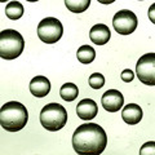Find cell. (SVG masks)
<instances>
[{
	"mask_svg": "<svg viewBox=\"0 0 155 155\" xmlns=\"http://www.w3.org/2000/svg\"><path fill=\"white\" fill-rule=\"evenodd\" d=\"M107 145L105 129L96 123L79 125L72 134V146L78 154H101Z\"/></svg>",
	"mask_w": 155,
	"mask_h": 155,
	"instance_id": "obj_1",
	"label": "cell"
},
{
	"mask_svg": "<svg viewBox=\"0 0 155 155\" xmlns=\"http://www.w3.org/2000/svg\"><path fill=\"white\" fill-rule=\"evenodd\" d=\"M28 120V113L25 105L11 101L2 106L0 110V124L8 132H18L25 128Z\"/></svg>",
	"mask_w": 155,
	"mask_h": 155,
	"instance_id": "obj_2",
	"label": "cell"
},
{
	"mask_svg": "<svg viewBox=\"0 0 155 155\" xmlns=\"http://www.w3.org/2000/svg\"><path fill=\"white\" fill-rule=\"evenodd\" d=\"M25 48V40L16 30L7 28L0 32V57L3 60H14L21 56Z\"/></svg>",
	"mask_w": 155,
	"mask_h": 155,
	"instance_id": "obj_3",
	"label": "cell"
},
{
	"mask_svg": "<svg viewBox=\"0 0 155 155\" xmlns=\"http://www.w3.org/2000/svg\"><path fill=\"white\" fill-rule=\"evenodd\" d=\"M40 123L47 130H60L67 123V111L64 106L57 102L48 104L41 109Z\"/></svg>",
	"mask_w": 155,
	"mask_h": 155,
	"instance_id": "obj_4",
	"label": "cell"
},
{
	"mask_svg": "<svg viewBox=\"0 0 155 155\" xmlns=\"http://www.w3.org/2000/svg\"><path fill=\"white\" fill-rule=\"evenodd\" d=\"M64 26L60 19L54 17H47L39 22L38 26V36L45 44L57 43L62 38Z\"/></svg>",
	"mask_w": 155,
	"mask_h": 155,
	"instance_id": "obj_5",
	"label": "cell"
},
{
	"mask_svg": "<svg viewBox=\"0 0 155 155\" xmlns=\"http://www.w3.org/2000/svg\"><path fill=\"white\" fill-rule=\"evenodd\" d=\"M136 72L141 83L155 85V53H146L140 57L136 65Z\"/></svg>",
	"mask_w": 155,
	"mask_h": 155,
	"instance_id": "obj_6",
	"label": "cell"
},
{
	"mask_svg": "<svg viewBox=\"0 0 155 155\" xmlns=\"http://www.w3.org/2000/svg\"><path fill=\"white\" fill-rule=\"evenodd\" d=\"M137 16L129 9H122L116 12L113 18L114 30L120 35H129L137 28Z\"/></svg>",
	"mask_w": 155,
	"mask_h": 155,
	"instance_id": "obj_7",
	"label": "cell"
},
{
	"mask_svg": "<svg viewBox=\"0 0 155 155\" xmlns=\"http://www.w3.org/2000/svg\"><path fill=\"white\" fill-rule=\"evenodd\" d=\"M101 102H102V106L106 111H109V113H116V111H119L123 107L124 97L119 91L109 89L102 94Z\"/></svg>",
	"mask_w": 155,
	"mask_h": 155,
	"instance_id": "obj_8",
	"label": "cell"
},
{
	"mask_svg": "<svg viewBox=\"0 0 155 155\" xmlns=\"http://www.w3.org/2000/svg\"><path fill=\"white\" fill-rule=\"evenodd\" d=\"M98 113V107L97 104L91 98H84L81 100L76 106V114L81 120H92Z\"/></svg>",
	"mask_w": 155,
	"mask_h": 155,
	"instance_id": "obj_9",
	"label": "cell"
},
{
	"mask_svg": "<svg viewBox=\"0 0 155 155\" xmlns=\"http://www.w3.org/2000/svg\"><path fill=\"white\" fill-rule=\"evenodd\" d=\"M30 92L35 97H45L51 92V81L43 75L32 78L30 81Z\"/></svg>",
	"mask_w": 155,
	"mask_h": 155,
	"instance_id": "obj_10",
	"label": "cell"
},
{
	"mask_svg": "<svg viewBox=\"0 0 155 155\" xmlns=\"http://www.w3.org/2000/svg\"><path fill=\"white\" fill-rule=\"evenodd\" d=\"M89 38H91V40L97 45L106 44L111 38V32H110L109 26L104 25V23H97V25H94L91 28Z\"/></svg>",
	"mask_w": 155,
	"mask_h": 155,
	"instance_id": "obj_11",
	"label": "cell"
},
{
	"mask_svg": "<svg viewBox=\"0 0 155 155\" xmlns=\"http://www.w3.org/2000/svg\"><path fill=\"white\" fill-rule=\"evenodd\" d=\"M122 118L127 124H138L142 119V109L137 104H128L122 111Z\"/></svg>",
	"mask_w": 155,
	"mask_h": 155,
	"instance_id": "obj_12",
	"label": "cell"
},
{
	"mask_svg": "<svg viewBox=\"0 0 155 155\" xmlns=\"http://www.w3.org/2000/svg\"><path fill=\"white\" fill-rule=\"evenodd\" d=\"M23 5L17 0H13V2H9L5 7V14L9 19H13V21H16V19H19L22 17L23 14Z\"/></svg>",
	"mask_w": 155,
	"mask_h": 155,
	"instance_id": "obj_13",
	"label": "cell"
},
{
	"mask_svg": "<svg viewBox=\"0 0 155 155\" xmlns=\"http://www.w3.org/2000/svg\"><path fill=\"white\" fill-rule=\"evenodd\" d=\"M60 94H61V98L64 101L71 102V101H74L78 97V94H79V89H78V87L74 83H65L61 87Z\"/></svg>",
	"mask_w": 155,
	"mask_h": 155,
	"instance_id": "obj_14",
	"label": "cell"
},
{
	"mask_svg": "<svg viewBox=\"0 0 155 155\" xmlns=\"http://www.w3.org/2000/svg\"><path fill=\"white\" fill-rule=\"evenodd\" d=\"M76 57L81 64L88 65L96 58V51L91 45H81L76 52Z\"/></svg>",
	"mask_w": 155,
	"mask_h": 155,
	"instance_id": "obj_15",
	"label": "cell"
},
{
	"mask_svg": "<svg viewBox=\"0 0 155 155\" xmlns=\"http://www.w3.org/2000/svg\"><path fill=\"white\" fill-rule=\"evenodd\" d=\"M67 9L72 13H81L88 9L91 0H65Z\"/></svg>",
	"mask_w": 155,
	"mask_h": 155,
	"instance_id": "obj_16",
	"label": "cell"
},
{
	"mask_svg": "<svg viewBox=\"0 0 155 155\" xmlns=\"http://www.w3.org/2000/svg\"><path fill=\"white\" fill-rule=\"evenodd\" d=\"M89 85L93 89H101L105 85V78L100 72H94L89 76Z\"/></svg>",
	"mask_w": 155,
	"mask_h": 155,
	"instance_id": "obj_17",
	"label": "cell"
},
{
	"mask_svg": "<svg viewBox=\"0 0 155 155\" xmlns=\"http://www.w3.org/2000/svg\"><path fill=\"white\" fill-rule=\"evenodd\" d=\"M140 154L142 155H155V142L149 141L142 145V147L140 149Z\"/></svg>",
	"mask_w": 155,
	"mask_h": 155,
	"instance_id": "obj_18",
	"label": "cell"
},
{
	"mask_svg": "<svg viewBox=\"0 0 155 155\" xmlns=\"http://www.w3.org/2000/svg\"><path fill=\"white\" fill-rule=\"evenodd\" d=\"M120 78H122V80L125 81V83H129V81H132L133 80V78H134V72L132 70H129V69H125L123 72H122V75H120Z\"/></svg>",
	"mask_w": 155,
	"mask_h": 155,
	"instance_id": "obj_19",
	"label": "cell"
},
{
	"mask_svg": "<svg viewBox=\"0 0 155 155\" xmlns=\"http://www.w3.org/2000/svg\"><path fill=\"white\" fill-rule=\"evenodd\" d=\"M147 16H149V18H150V21H151L154 25H155V3L150 5L149 11H147Z\"/></svg>",
	"mask_w": 155,
	"mask_h": 155,
	"instance_id": "obj_20",
	"label": "cell"
},
{
	"mask_svg": "<svg viewBox=\"0 0 155 155\" xmlns=\"http://www.w3.org/2000/svg\"><path fill=\"white\" fill-rule=\"evenodd\" d=\"M97 2H100L101 4H111V3H114L115 0H97Z\"/></svg>",
	"mask_w": 155,
	"mask_h": 155,
	"instance_id": "obj_21",
	"label": "cell"
},
{
	"mask_svg": "<svg viewBox=\"0 0 155 155\" xmlns=\"http://www.w3.org/2000/svg\"><path fill=\"white\" fill-rule=\"evenodd\" d=\"M27 2H30V3H35V2H38V0H27Z\"/></svg>",
	"mask_w": 155,
	"mask_h": 155,
	"instance_id": "obj_22",
	"label": "cell"
},
{
	"mask_svg": "<svg viewBox=\"0 0 155 155\" xmlns=\"http://www.w3.org/2000/svg\"><path fill=\"white\" fill-rule=\"evenodd\" d=\"M0 2H2V3H5V2H8V0H0Z\"/></svg>",
	"mask_w": 155,
	"mask_h": 155,
	"instance_id": "obj_23",
	"label": "cell"
},
{
	"mask_svg": "<svg viewBox=\"0 0 155 155\" xmlns=\"http://www.w3.org/2000/svg\"><path fill=\"white\" fill-rule=\"evenodd\" d=\"M140 2H142V0H140Z\"/></svg>",
	"mask_w": 155,
	"mask_h": 155,
	"instance_id": "obj_24",
	"label": "cell"
}]
</instances>
